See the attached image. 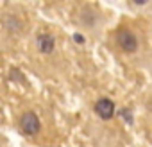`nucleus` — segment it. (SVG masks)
I'll return each instance as SVG.
<instances>
[{"mask_svg":"<svg viewBox=\"0 0 152 147\" xmlns=\"http://www.w3.org/2000/svg\"><path fill=\"white\" fill-rule=\"evenodd\" d=\"M116 40H118V45H120L125 52H134V50L138 49V40H136V36H134L131 31H127V29L120 31L118 36H116Z\"/></svg>","mask_w":152,"mask_h":147,"instance_id":"f257e3e1","label":"nucleus"},{"mask_svg":"<svg viewBox=\"0 0 152 147\" xmlns=\"http://www.w3.org/2000/svg\"><path fill=\"white\" fill-rule=\"evenodd\" d=\"M20 127H22L23 133H27V135H36V133L39 131V120H38L36 113H32V111L25 113V115L20 118Z\"/></svg>","mask_w":152,"mask_h":147,"instance_id":"f03ea898","label":"nucleus"},{"mask_svg":"<svg viewBox=\"0 0 152 147\" xmlns=\"http://www.w3.org/2000/svg\"><path fill=\"white\" fill-rule=\"evenodd\" d=\"M95 111H97V115H100L104 120H107V118H111L113 113H115V104H113L109 99H100V101L95 104Z\"/></svg>","mask_w":152,"mask_h":147,"instance_id":"7ed1b4c3","label":"nucleus"},{"mask_svg":"<svg viewBox=\"0 0 152 147\" xmlns=\"http://www.w3.org/2000/svg\"><path fill=\"white\" fill-rule=\"evenodd\" d=\"M38 43H39V50L48 54L54 50V38L50 34H39L38 36Z\"/></svg>","mask_w":152,"mask_h":147,"instance_id":"20e7f679","label":"nucleus"},{"mask_svg":"<svg viewBox=\"0 0 152 147\" xmlns=\"http://www.w3.org/2000/svg\"><path fill=\"white\" fill-rule=\"evenodd\" d=\"M73 40L77 41V43H83V41H84V38H83L81 34H75V36H73Z\"/></svg>","mask_w":152,"mask_h":147,"instance_id":"39448f33","label":"nucleus"}]
</instances>
